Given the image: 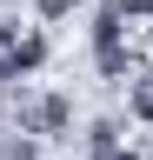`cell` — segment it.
Masks as SVG:
<instances>
[{
  "mask_svg": "<svg viewBox=\"0 0 153 160\" xmlns=\"http://www.w3.org/2000/svg\"><path fill=\"white\" fill-rule=\"evenodd\" d=\"M87 147H127V113H93L87 120Z\"/></svg>",
  "mask_w": 153,
  "mask_h": 160,
  "instance_id": "obj_1",
  "label": "cell"
},
{
  "mask_svg": "<svg viewBox=\"0 0 153 160\" xmlns=\"http://www.w3.org/2000/svg\"><path fill=\"white\" fill-rule=\"evenodd\" d=\"M80 160H140V147H87Z\"/></svg>",
  "mask_w": 153,
  "mask_h": 160,
  "instance_id": "obj_2",
  "label": "cell"
}]
</instances>
